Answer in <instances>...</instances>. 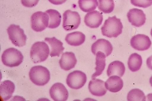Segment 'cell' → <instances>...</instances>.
Here are the masks:
<instances>
[{"instance_id": "1", "label": "cell", "mask_w": 152, "mask_h": 101, "mask_svg": "<svg viewBox=\"0 0 152 101\" xmlns=\"http://www.w3.org/2000/svg\"><path fill=\"white\" fill-rule=\"evenodd\" d=\"M123 26L120 19L116 16L108 17L101 28L103 35L109 38H117L123 32Z\"/></svg>"}, {"instance_id": "2", "label": "cell", "mask_w": 152, "mask_h": 101, "mask_svg": "<svg viewBox=\"0 0 152 101\" xmlns=\"http://www.w3.org/2000/svg\"><path fill=\"white\" fill-rule=\"evenodd\" d=\"M29 76L31 81L34 84L39 86L45 85L50 79L49 71L42 66L32 67L30 70Z\"/></svg>"}, {"instance_id": "3", "label": "cell", "mask_w": 152, "mask_h": 101, "mask_svg": "<svg viewBox=\"0 0 152 101\" xmlns=\"http://www.w3.org/2000/svg\"><path fill=\"white\" fill-rule=\"evenodd\" d=\"M50 52L49 47L46 43L43 41L37 42L31 47V58L34 63L42 62L48 58Z\"/></svg>"}, {"instance_id": "4", "label": "cell", "mask_w": 152, "mask_h": 101, "mask_svg": "<svg viewBox=\"0 0 152 101\" xmlns=\"http://www.w3.org/2000/svg\"><path fill=\"white\" fill-rule=\"evenodd\" d=\"M23 58L21 52L15 48L6 49L2 56V61L4 65L10 67L18 66L23 62Z\"/></svg>"}, {"instance_id": "5", "label": "cell", "mask_w": 152, "mask_h": 101, "mask_svg": "<svg viewBox=\"0 0 152 101\" xmlns=\"http://www.w3.org/2000/svg\"><path fill=\"white\" fill-rule=\"evenodd\" d=\"M7 32L10 40L16 46L22 47L26 45L27 36L19 25L11 24L8 27Z\"/></svg>"}, {"instance_id": "6", "label": "cell", "mask_w": 152, "mask_h": 101, "mask_svg": "<svg viewBox=\"0 0 152 101\" xmlns=\"http://www.w3.org/2000/svg\"><path fill=\"white\" fill-rule=\"evenodd\" d=\"M80 16L78 12L66 10L63 14L64 29L67 31H70L77 29L81 24Z\"/></svg>"}, {"instance_id": "7", "label": "cell", "mask_w": 152, "mask_h": 101, "mask_svg": "<svg viewBox=\"0 0 152 101\" xmlns=\"http://www.w3.org/2000/svg\"><path fill=\"white\" fill-rule=\"evenodd\" d=\"M49 17L46 12H37L31 17V27L33 30L41 32L45 30L48 26Z\"/></svg>"}, {"instance_id": "8", "label": "cell", "mask_w": 152, "mask_h": 101, "mask_svg": "<svg viewBox=\"0 0 152 101\" xmlns=\"http://www.w3.org/2000/svg\"><path fill=\"white\" fill-rule=\"evenodd\" d=\"M87 81L86 75L82 71H75L70 73L66 79V83L70 88L77 90L82 88Z\"/></svg>"}, {"instance_id": "9", "label": "cell", "mask_w": 152, "mask_h": 101, "mask_svg": "<svg viewBox=\"0 0 152 101\" xmlns=\"http://www.w3.org/2000/svg\"><path fill=\"white\" fill-rule=\"evenodd\" d=\"M130 43L133 48L139 51L147 50L152 44L148 36L143 34H138L133 36Z\"/></svg>"}, {"instance_id": "10", "label": "cell", "mask_w": 152, "mask_h": 101, "mask_svg": "<svg viewBox=\"0 0 152 101\" xmlns=\"http://www.w3.org/2000/svg\"><path fill=\"white\" fill-rule=\"evenodd\" d=\"M50 97L55 101H65L69 97V92L62 83H57L52 86L50 90Z\"/></svg>"}, {"instance_id": "11", "label": "cell", "mask_w": 152, "mask_h": 101, "mask_svg": "<svg viewBox=\"0 0 152 101\" xmlns=\"http://www.w3.org/2000/svg\"><path fill=\"white\" fill-rule=\"evenodd\" d=\"M127 17L132 25L137 27L142 26L146 22V15L140 9H131L127 13Z\"/></svg>"}, {"instance_id": "12", "label": "cell", "mask_w": 152, "mask_h": 101, "mask_svg": "<svg viewBox=\"0 0 152 101\" xmlns=\"http://www.w3.org/2000/svg\"><path fill=\"white\" fill-rule=\"evenodd\" d=\"M113 47L110 42L105 39H99L92 44L91 51L96 56L99 52H103L106 57L109 56L112 53Z\"/></svg>"}, {"instance_id": "13", "label": "cell", "mask_w": 152, "mask_h": 101, "mask_svg": "<svg viewBox=\"0 0 152 101\" xmlns=\"http://www.w3.org/2000/svg\"><path fill=\"white\" fill-rule=\"evenodd\" d=\"M103 20V15L96 10L88 12L84 18L86 26L92 29L98 28L102 24Z\"/></svg>"}, {"instance_id": "14", "label": "cell", "mask_w": 152, "mask_h": 101, "mask_svg": "<svg viewBox=\"0 0 152 101\" xmlns=\"http://www.w3.org/2000/svg\"><path fill=\"white\" fill-rule=\"evenodd\" d=\"M77 59L72 52H66L62 53L59 60L60 66L62 69L68 71L74 68L77 64Z\"/></svg>"}, {"instance_id": "15", "label": "cell", "mask_w": 152, "mask_h": 101, "mask_svg": "<svg viewBox=\"0 0 152 101\" xmlns=\"http://www.w3.org/2000/svg\"><path fill=\"white\" fill-rule=\"evenodd\" d=\"M88 88L91 94L97 97L104 96L107 93V91L104 82L98 79H92L91 80Z\"/></svg>"}, {"instance_id": "16", "label": "cell", "mask_w": 152, "mask_h": 101, "mask_svg": "<svg viewBox=\"0 0 152 101\" xmlns=\"http://www.w3.org/2000/svg\"><path fill=\"white\" fill-rule=\"evenodd\" d=\"M45 41L50 45L51 50L50 55L51 57L56 56L59 57L65 49L63 46V43L55 37L51 38H46L45 39Z\"/></svg>"}, {"instance_id": "17", "label": "cell", "mask_w": 152, "mask_h": 101, "mask_svg": "<svg viewBox=\"0 0 152 101\" xmlns=\"http://www.w3.org/2000/svg\"><path fill=\"white\" fill-rule=\"evenodd\" d=\"M15 88L13 82L7 80L1 82L0 85V95L1 99L7 101L12 97Z\"/></svg>"}, {"instance_id": "18", "label": "cell", "mask_w": 152, "mask_h": 101, "mask_svg": "<svg viewBox=\"0 0 152 101\" xmlns=\"http://www.w3.org/2000/svg\"><path fill=\"white\" fill-rule=\"evenodd\" d=\"M123 79L116 75L110 76L105 83L106 88L112 92H117L120 91L123 88Z\"/></svg>"}, {"instance_id": "19", "label": "cell", "mask_w": 152, "mask_h": 101, "mask_svg": "<svg viewBox=\"0 0 152 101\" xmlns=\"http://www.w3.org/2000/svg\"><path fill=\"white\" fill-rule=\"evenodd\" d=\"M125 67L124 63L119 61H115L111 63L108 66L107 70L108 77L113 75L123 77L125 72Z\"/></svg>"}, {"instance_id": "20", "label": "cell", "mask_w": 152, "mask_h": 101, "mask_svg": "<svg viewBox=\"0 0 152 101\" xmlns=\"http://www.w3.org/2000/svg\"><path fill=\"white\" fill-rule=\"evenodd\" d=\"M86 36L82 32H75L66 35L65 40L69 45L78 46L82 45L85 41Z\"/></svg>"}, {"instance_id": "21", "label": "cell", "mask_w": 152, "mask_h": 101, "mask_svg": "<svg viewBox=\"0 0 152 101\" xmlns=\"http://www.w3.org/2000/svg\"><path fill=\"white\" fill-rule=\"evenodd\" d=\"M96 72L92 76V79H96L102 74L106 66V56L103 52H99L96 55Z\"/></svg>"}, {"instance_id": "22", "label": "cell", "mask_w": 152, "mask_h": 101, "mask_svg": "<svg viewBox=\"0 0 152 101\" xmlns=\"http://www.w3.org/2000/svg\"><path fill=\"white\" fill-rule=\"evenodd\" d=\"M46 13L49 17V22L48 28L50 29H55L60 25L61 21V16L59 12L54 9H49L46 11Z\"/></svg>"}, {"instance_id": "23", "label": "cell", "mask_w": 152, "mask_h": 101, "mask_svg": "<svg viewBox=\"0 0 152 101\" xmlns=\"http://www.w3.org/2000/svg\"><path fill=\"white\" fill-rule=\"evenodd\" d=\"M142 56L137 53L132 54L129 58L128 66L132 72H136L140 69L142 64Z\"/></svg>"}, {"instance_id": "24", "label": "cell", "mask_w": 152, "mask_h": 101, "mask_svg": "<svg viewBox=\"0 0 152 101\" xmlns=\"http://www.w3.org/2000/svg\"><path fill=\"white\" fill-rule=\"evenodd\" d=\"M78 4L81 10L85 12L93 11L99 6L97 0H78Z\"/></svg>"}, {"instance_id": "25", "label": "cell", "mask_w": 152, "mask_h": 101, "mask_svg": "<svg viewBox=\"0 0 152 101\" xmlns=\"http://www.w3.org/2000/svg\"><path fill=\"white\" fill-rule=\"evenodd\" d=\"M98 9L105 14H109L113 11L115 8L114 0H98Z\"/></svg>"}, {"instance_id": "26", "label": "cell", "mask_w": 152, "mask_h": 101, "mask_svg": "<svg viewBox=\"0 0 152 101\" xmlns=\"http://www.w3.org/2000/svg\"><path fill=\"white\" fill-rule=\"evenodd\" d=\"M129 101H145L146 100V96L143 92L138 89H134L129 92L127 96Z\"/></svg>"}, {"instance_id": "27", "label": "cell", "mask_w": 152, "mask_h": 101, "mask_svg": "<svg viewBox=\"0 0 152 101\" xmlns=\"http://www.w3.org/2000/svg\"><path fill=\"white\" fill-rule=\"evenodd\" d=\"M132 4L138 7L146 8L152 5V0H131Z\"/></svg>"}, {"instance_id": "28", "label": "cell", "mask_w": 152, "mask_h": 101, "mask_svg": "<svg viewBox=\"0 0 152 101\" xmlns=\"http://www.w3.org/2000/svg\"><path fill=\"white\" fill-rule=\"evenodd\" d=\"M39 0H21L22 4L25 7L32 8L36 6Z\"/></svg>"}, {"instance_id": "29", "label": "cell", "mask_w": 152, "mask_h": 101, "mask_svg": "<svg viewBox=\"0 0 152 101\" xmlns=\"http://www.w3.org/2000/svg\"><path fill=\"white\" fill-rule=\"evenodd\" d=\"M48 1L53 4L59 5L64 3L67 0H48Z\"/></svg>"}, {"instance_id": "30", "label": "cell", "mask_w": 152, "mask_h": 101, "mask_svg": "<svg viewBox=\"0 0 152 101\" xmlns=\"http://www.w3.org/2000/svg\"><path fill=\"white\" fill-rule=\"evenodd\" d=\"M146 64L150 69L152 70V56H150L146 61Z\"/></svg>"}, {"instance_id": "31", "label": "cell", "mask_w": 152, "mask_h": 101, "mask_svg": "<svg viewBox=\"0 0 152 101\" xmlns=\"http://www.w3.org/2000/svg\"><path fill=\"white\" fill-rule=\"evenodd\" d=\"M150 84H151V86H152V76H151V78L150 79Z\"/></svg>"}, {"instance_id": "32", "label": "cell", "mask_w": 152, "mask_h": 101, "mask_svg": "<svg viewBox=\"0 0 152 101\" xmlns=\"http://www.w3.org/2000/svg\"><path fill=\"white\" fill-rule=\"evenodd\" d=\"M151 35L152 37V29L151 30Z\"/></svg>"}]
</instances>
